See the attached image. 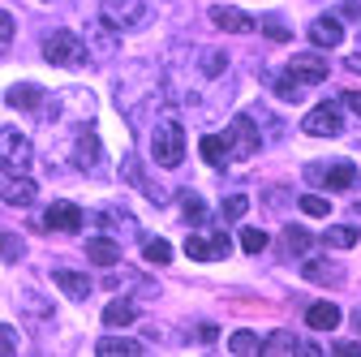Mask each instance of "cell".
I'll list each match as a JSON object with an SVG mask.
<instances>
[{"instance_id": "cell-1", "label": "cell", "mask_w": 361, "mask_h": 357, "mask_svg": "<svg viewBox=\"0 0 361 357\" xmlns=\"http://www.w3.org/2000/svg\"><path fill=\"white\" fill-rule=\"evenodd\" d=\"M151 159L159 168H176L180 159H185V129H180L176 116H164L151 129Z\"/></svg>"}, {"instance_id": "cell-2", "label": "cell", "mask_w": 361, "mask_h": 357, "mask_svg": "<svg viewBox=\"0 0 361 357\" xmlns=\"http://www.w3.org/2000/svg\"><path fill=\"white\" fill-rule=\"evenodd\" d=\"M30 159H35V151H30V138L18 129V125H5L0 129V172H9V176H22V172H30Z\"/></svg>"}, {"instance_id": "cell-3", "label": "cell", "mask_w": 361, "mask_h": 357, "mask_svg": "<svg viewBox=\"0 0 361 357\" xmlns=\"http://www.w3.org/2000/svg\"><path fill=\"white\" fill-rule=\"evenodd\" d=\"M258 147H262V138H258V129L250 125V116H237L228 129H224V159L245 164V159L258 155Z\"/></svg>"}, {"instance_id": "cell-4", "label": "cell", "mask_w": 361, "mask_h": 357, "mask_svg": "<svg viewBox=\"0 0 361 357\" xmlns=\"http://www.w3.org/2000/svg\"><path fill=\"white\" fill-rule=\"evenodd\" d=\"M43 61L48 65H61V69H73L86 61V43L73 35V30H52L43 39Z\"/></svg>"}, {"instance_id": "cell-5", "label": "cell", "mask_w": 361, "mask_h": 357, "mask_svg": "<svg viewBox=\"0 0 361 357\" xmlns=\"http://www.w3.org/2000/svg\"><path fill=\"white\" fill-rule=\"evenodd\" d=\"M185 254L194 262H224V258L233 254V241H228V233H224V229H202V233H190L185 237Z\"/></svg>"}, {"instance_id": "cell-6", "label": "cell", "mask_w": 361, "mask_h": 357, "mask_svg": "<svg viewBox=\"0 0 361 357\" xmlns=\"http://www.w3.org/2000/svg\"><path fill=\"white\" fill-rule=\"evenodd\" d=\"M99 9H104V22L112 30H121V26H142L147 22V5H142V0H99Z\"/></svg>"}, {"instance_id": "cell-7", "label": "cell", "mask_w": 361, "mask_h": 357, "mask_svg": "<svg viewBox=\"0 0 361 357\" xmlns=\"http://www.w3.org/2000/svg\"><path fill=\"white\" fill-rule=\"evenodd\" d=\"M305 133H314V138H336V133L344 129V116H340V104H319L310 108V116L301 121Z\"/></svg>"}, {"instance_id": "cell-8", "label": "cell", "mask_w": 361, "mask_h": 357, "mask_svg": "<svg viewBox=\"0 0 361 357\" xmlns=\"http://www.w3.org/2000/svg\"><path fill=\"white\" fill-rule=\"evenodd\" d=\"M43 229H56V233H78L82 229V207L78 202H52L48 215H43Z\"/></svg>"}, {"instance_id": "cell-9", "label": "cell", "mask_w": 361, "mask_h": 357, "mask_svg": "<svg viewBox=\"0 0 361 357\" xmlns=\"http://www.w3.org/2000/svg\"><path fill=\"white\" fill-rule=\"evenodd\" d=\"M211 22H215L219 30H228V35H254V30H258V22H254L245 9H233V5H215V9H211Z\"/></svg>"}, {"instance_id": "cell-10", "label": "cell", "mask_w": 361, "mask_h": 357, "mask_svg": "<svg viewBox=\"0 0 361 357\" xmlns=\"http://www.w3.org/2000/svg\"><path fill=\"white\" fill-rule=\"evenodd\" d=\"M288 73L305 86L314 82H327V56H314V52H301V56H288Z\"/></svg>"}, {"instance_id": "cell-11", "label": "cell", "mask_w": 361, "mask_h": 357, "mask_svg": "<svg viewBox=\"0 0 361 357\" xmlns=\"http://www.w3.org/2000/svg\"><path fill=\"white\" fill-rule=\"evenodd\" d=\"M310 176H314V181H323L327 190H353V186H357V164L340 159V164H331V168H310Z\"/></svg>"}, {"instance_id": "cell-12", "label": "cell", "mask_w": 361, "mask_h": 357, "mask_svg": "<svg viewBox=\"0 0 361 357\" xmlns=\"http://www.w3.org/2000/svg\"><path fill=\"white\" fill-rule=\"evenodd\" d=\"M35 181H30V176L22 172V176H5V181H0V198H5L9 207H30L35 202Z\"/></svg>"}, {"instance_id": "cell-13", "label": "cell", "mask_w": 361, "mask_h": 357, "mask_svg": "<svg viewBox=\"0 0 361 357\" xmlns=\"http://www.w3.org/2000/svg\"><path fill=\"white\" fill-rule=\"evenodd\" d=\"M52 284H56L65 297H73V301H86V297H90V280H86L82 272H69V267H56V272H52Z\"/></svg>"}, {"instance_id": "cell-14", "label": "cell", "mask_w": 361, "mask_h": 357, "mask_svg": "<svg viewBox=\"0 0 361 357\" xmlns=\"http://www.w3.org/2000/svg\"><path fill=\"white\" fill-rule=\"evenodd\" d=\"M86 258L99 262V267H116L121 262V246L108 237H86Z\"/></svg>"}, {"instance_id": "cell-15", "label": "cell", "mask_w": 361, "mask_h": 357, "mask_svg": "<svg viewBox=\"0 0 361 357\" xmlns=\"http://www.w3.org/2000/svg\"><path fill=\"white\" fill-rule=\"evenodd\" d=\"M305 323H310L314 332H336V327H340V310H336L331 301H319V305L305 310Z\"/></svg>"}, {"instance_id": "cell-16", "label": "cell", "mask_w": 361, "mask_h": 357, "mask_svg": "<svg viewBox=\"0 0 361 357\" xmlns=\"http://www.w3.org/2000/svg\"><path fill=\"white\" fill-rule=\"evenodd\" d=\"M90 48H95L99 56H116V39H112V26H108L104 18L90 26V35H86V52H90Z\"/></svg>"}, {"instance_id": "cell-17", "label": "cell", "mask_w": 361, "mask_h": 357, "mask_svg": "<svg viewBox=\"0 0 361 357\" xmlns=\"http://www.w3.org/2000/svg\"><path fill=\"white\" fill-rule=\"evenodd\" d=\"M310 39L319 43V48H336V43L344 39V26H340L336 18H319V22L310 26Z\"/></svg>"}, {"instance_id": "cell-18", "label": "cell", "mask_w": 361, "mask_h": 357, "mask_svg": "<svg viewBox=\"0 0 361 357\" xmlns=\"http://www.w3.org/2000/svg\"><path fill=\"white\" fill-rule=\"evenodd\" d=\"M5 99H9L13 108H39V104H43V86H35V82H13Z\"/></svg>"}, {"instance_id": "cell-19", "label": "cell", "mask_w": 361, "mask_h": 357, "mask_svg": "<svg viewBox=\"0 0 361 357\" xmlns=\"http://www.w3.org/2000/svg\"><path fill=\"white\" fill-rule=\"evenodd\" d=\"M99 353H104V357H116V353L138 357V353H147V344H142V340H129V336H104V340H99Z\"/></svg>"}, {"instance_id": "cell-20", "label": "cell", "mask_w": 361, "mask_h": 357, "mask_svg": "<svg viewBox=\"0 0 361 357\" xmlns=\"http://www.w3.org/2000/svg\"><path fill=\"white\" fill-rule=\"evenodd\" d=\"M133 319H138V305L133 301H108L104 305V323L108 327H129Z\"/></svg>"}, {"instance_id": "cell-21", "label": "cell", "mask_w": 361, "mask_h": 357, "mask_svg": "<svg viewBox=\"0 0 361 357\" xmlns=\"http://www.w3.org/2000/svg\"><path fill=\"white\" fill-rule=\"evenodd\" d=\"M305 280H314V284H340L344 272H340V267L319 262V258H310V262H305Z\"/></svg>"}, {"instance_id": "cell-22", "label": "cell", "mask_w": 361, "mask_h": 357, "mask_svg": "<svg viewBox=\"0 0 361 357\" xmlns=\"http://www.w3.org/2000/svg\"><path fill=\"white\" fill-rule=\"evenodd\" d=\"M323 241H327V246H336V250H353V246L361 241V233H357L353 224H336V229H327V233H323Z\"/></svg>"}, {"instance_id": "cell-23", "label": "cell", "mask_w": 361, "mask_h": 357, "mask_svg": "<svg viewBox=\"0 0 361 357\" xmlns=\"http://www.w3.org/2000/svg\"><path fill=\"white\" fill-rule=\"evenodd\" d=\"M276 95H280L284 104H301V99H305V82H297L293 73H284V78H276Z\"/></svg>"}, {"instance_id": "cell-24", "label": "cell", "mask_w": 361, "mask_h": 357, "mask_svg": "<svg viewBox=\"0 0 361 357\" xmlns=\"http://www.w3.org/2000/svg\"><path fill=\"white\" fill-rule=\"evenodd\" d=\"M297 349H301V340H297L293 332H276V336H267V340H262L258 353H297Z\"/></svg>"}, {"instance_id": "cell-25", "label": "cell", "mask_w": 361, "mask_h": 357, "mask_svg": "<svg viewBox=\"0 0 361 357\" xmlns=\"http://www.w3.org/2000/svg\"><path fill=\"white\" fill-rule=\"evenodd\" d=\"M198 65H202V73H207V78H219L224 69H228V52H215V48H207Z\"/></svg>"}, {"instance_id": "cell-26", "label": "cell", "mask_w": 361, "mask_h": 357, "mask_svg": "<svg viewBox=\"0 0 361 357\" xmlns=\"http://www.w3.org/2000/svg\"><path fill=\"white\" fill-rule=\"evenodd\" d=\"M26 254V241L22 237H13V233H5V229H0V258H9V262H18Z\"/></svg>"}, {"instance_id": "cell-27", "label": "cell", "mask_w": 361, "mask_h": 357, "mask_svg": "<svg viewBox=\"0 0 361 357\" xmlns=\"http://www.w3.org/2000/svg\"><path fill=\"white\" fill-rule=\"evenodd\" d=\"M180 211H185L190 224H202V219H207V202H202L194 190H185V202H180Z\"/></svg>"}, {"instance_id": "cell-28", "label": "cell", "mask_w": 361, "mask_h": 357, "mask_svg": "<svg viewBox=\"0 0 361 357\" xmlns=\"http://www.w3.org/2000/svg\"><path fill=\"white\" fill-rule=\"evenodd\" d=\"M198 151H202L207 164H224V138H219V133H207V138L198 143Z\"/></svg>"}, {"instance_id": "cell-29", "label": "cell", "mask_w": 361, "mask_h": 357, "mask_svg": "<svg viewBox=\"0 0 361 357\" xmlns=\"http://www.w3.org/2000/svg\"><path fill=\"white\" fill-rule=\"evenodd\" d=\"M142 254H147V262H155V267H164V262L172 258V246H168L164 237H155V241H147V246H142Z\"/></svg>"}, {"instance_id": "cell-30", "label": "cell", "mask_w": 361, "mask_h": 357, "mask_svg": "<svg viewBox=\"0 0 361 357\" xmlns=\"http://www.w3.org/2000/svg\"><path fill=\"white\" fill-rule=\"evenodd\" d=\"M245 211H250V198L245 194H228V198H224V207H219L224 219H241Z\"/></svg>"}, {"instance_id": "cell-31", "label": "cell", "mask_w": 361, "mask_h": 357, "mask_svg": "<svg viewBox=\"0 0 361 357\" xmlns=\"http://www.w3.org/2000/svg\"><path fill=\"white\" fill-rule=\"evenodd\" d=\"M228 349H233V353H258L262 340H258V332H237V336L228 340Z\"/></svg>"}, {"instance_id": "cell-32", "label": "cell", "mask_w": 361, "mask_h": 357, "mask_svg": "<svg viewBox=\"0 0 361 357\" xmlns=\"http://www.w3.org/2000/svg\"><path fill=\"white\" fill-rule=\"evenodd\" d=\"M13 30H18V22L0 9V56H9V48H13Z\"/></svg>"}, {"instance_id": "cell-33", "label": "cell", "mask_w": 361, "mask_h": 357, "mask_svg": "<svg viewBox=\"0 0 361 357\" xmlns=\"http://www.w3.org/2000/svg\"><path fill=\"white\" fill-rule=\"evenodd\" d=\"M241 250H245V254L267 250V233H262V229H241Z\"/></svg>"}, {"instance_id": "cell-34", "label": "cell", "mask_w": 361, "mask_h": 357, "mask_svg": "<svg viewBox=\"0 0 361 357\" xmlns=\"http://www.w3.org/2000/svg\"><path fill=\"white\" fill-rule=\"evenodd\" d=\"M284 246H288L293 254H305V250L314 246V237H310L305 229H288V233H284Z\"/></svg>"}, {"instance_id": "cell-35", "label": "cell", "mask_w": 361, "mask_h": 357, "mask_svg": "<svg viewBox=\"0 0 361 357\" xmlns=\"http://www.w3.org/2000/svg\"><path fill=\"white\" fill-rule=\"evenodd\" d=\"M301 211H305V215H319V219H323V215L331 211V202H327V198H319V194H305V198H301Z\"/></svg>"}, {"instance_id": "cell-36", "label": "cell", "mask_w": 361, "mask_h": 357, "mask_svg": "<svg viewBox=\"0 0 361 357\" xmlns=\"http://www.w3.org/2000/svg\"><path fill=\"white\" fill-rule=\"evenodd\" d=\"M0 353H18V327L0 323Z\"/></svg>"}, {"instance_id": "cell-37", "label": "cell", "mask_w": 361, "mask_h": 357, "mask_svg": "<svg viewBox=\"0 0 361 357\" xmlns=\"http://www.w3.org/2000/svg\"><path fill=\"white\" fill-rule=\"evenodd\" d=\"M262 30H267V39H276V43H284V39H288V26H284V22H276V18L262 22Z\"/></svg>"}, {"instance_id": "cell-38", "label": "cell", "mask_w": 361, "mask_h": 357, "mask_svg": "<svg viewBox=\"0 0 361 357\" xmlns=\"http://www.w3.org/2000/svg\"><path fill=\"white\" fill-rule=\"evenodd\" d=\"M336 353H340V357H357V353H361V344H353V340H340V344H336Z\"/></svg>"}, {"instance_id": "cell-39", "label": "cell", "mask_w": 361, "mask_h": 357, "mask_svg": "<svg viewBox=\"0 0 361 357\" xmlns=\"http://www.w3.org/2000/svg\"><path fill=\"white\" fill-rule=\"evenodd\" d=\"M344 108H353L361 116V91H344Z\"/></svg>"}, {"instance_id": "cell-40", "label": "cell", "mask_w": 361, "mask_h": 357, "mask_svg": "<svg viewBox=\"0 0 361 357\" xmlns=\"http://www.w3.org/2000/svg\"><path fill=\"white\" fill-rule=\"evenodd\" d=\"M198 336H202V340H207V344H211V340H215V336H219V327H215V323H202V327H198Z\"/></svg>"}, {"instance_id": "cell-41", "label": "cell", "mask_w": 361, "mask_h": 357, "mask_svg": "<svg viewBox=\"0 0 361 357\" xmlns=\"http://www.w3.org/2000/svg\"><path fill=\"white\" fill-rule=\"evenodd\" d=\"M348 69H353V73H361V56H348Z\"/></svg>"}, {"instance_id": "cell-42", "label": "cell", "mask_w": 361, "mask_h": 357, "mask_svg": "<svg viewBox=\"0 0 361 357\" xmlns=\"http://www.w3.org/2000/svg\"><path fill=\"white\" fill-rule=\"evenodd\" d=\"M353 323H357V332H361V310H357V315H353Z\"/></svg>"}]
</instances>
